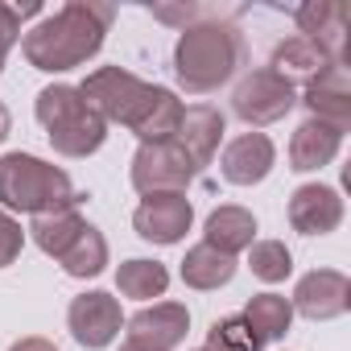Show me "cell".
I'll use <instances>...</instances> for the list:
<instances>
[{
  "label": "cell",
  "instance_id": "obj_18",
  "mask_svg": "<svg viewBox=\"0 0 351 351\" xmlns=\"http://www.w3.org/2000/svg\"><path fill=\"white\" fill-rule=\"evenodd\" d=\"M326 66H330V58H326L310 38H302V34H293V38L277 42L273 62H269V71H273L277 79H285L289 87H293V83H310V79H314V75H322Z\"/></svg>",
  "mask_w": 351,
  "mask_h": 351
},
{
  "label": "cell",
  "instance_id": "obj_27",
  "mask_svg": "<svg viewBox=\"0 0 351 351\" xmlns=\"http://www.w3.org/2000/svg\"><path fill=\"white\" fill-rule=\"evenodd\" d=\"M42 13V5H21V9H13V5H0V62L9 58V50L21 42V21L25 17H38Z\"/></svg>",
  "mask_w": 351,
  "mask_h": 351
},
{
  "label": "cell",
  "instance_id": "obj_11",
  "mask_svg": "<svg viewBox=\"0 0 351 351\" xmlns=\"http://www.w3.org/2000/svg\"><path fill=\"white\" fill-rule=\"evenodd\" d=\"M293 314L310 318V322H330L339 314H347L351 306V281L339 269H314L298 281L293 298H289Z\"/></svg>",
  "mask_w": 351,
  "mask_h": 351
},
{
  "label": "cell",
  "instance_id": "obj_30",
  "mask_svg": "<svg viewBox=\"0 0 351 351\" xmlns=\"http://www.w3.org/2000/svg\"><path fill=\"white\" fill-rule=\"evenodd\" d=\"M13 132V116H9V108L0 104V145H5V136Z\"/></svg>",
  "mask_w": 351,
  "mask_h": 351
},
{
  "label": "cell",
  "instance_id": "obj_2",
  "mask_svg": "<svg viewBox=\"0 0 351 351\" xmlns=\"http://www.w3.org/2000/svg\"><path fill=\"white\" fill-rule=\"evenodd\" d=\"M112 21H116V9L104 5V0H71L54 17L21 34V54L29 58L34 71H46V75L75 71L104 50Z\"/></svg>",
  "mask_w": 351,
  "mask_h": 351
},
{
  "label": "cell",
  "instance_id": "obj_1",
  "mask_svg": "<svg viewBox=\"0 0 351 351\" xmlns=\"http://www.w3.org/2000/svg\"><path fill=\"white\" fill-rule=\"evenodd\" d=\"M83 99L99 112V120L108 124H124L141 136V145H157V141H173L182 124V99L169 87L145 83L124 66H99L83 79Z\"/></svg>",
  "mask_w": 351,
  "mask_h": 351
},
{
  "label": "cell",
  "instance_id": "obj_24",
  "mask_svg": "<svg viewBox=\"0 0 351 351\" xmlns=\"http://www.w3.org/2000/svg\"><path fill=\"white\" fill-rule=\"evenodd\" d=\"M169 285V269L161 261H124L116 269V289L124 298H136V302H149V298H161Z\"/></svg>",
  "mask_w": 351,
  "mask_h": 351
},
{
  "label": "cell",
  "instance_id": "obj_14",
  "mask_svg": "<svg viewBox=\"0 0 351 351\" xmlns=\"http://www.w3.org/2000/svg\"><path fill=\"white\" fill-rule=\"evenodd\" d=\"M273 165H277V149H273V141L265 132L236 136L223 149V157H219V173H223V182H232V186H256V182H265L269 173H273Z\"/></svg>",
  "mask_w": 351,
  "mask_h": 351
},
{
  "label": "cell",
  "instance_id": "obj_25",
  "mask_svg": "<svg viewBox=\"0 0 351 351\" xmlns=\"http://www.w3.org/2000/svg\"><path fill=\"white\" fill-rule=\"evenodd\" d=\"M248 269H252V277L277 285V281H285L293 273V256H289V248L281 240H256L248 248Z\"/></svg>",
  "mask_w": 351,
  "mask_h": 351
},
{
  "label": "cell",
  "instance_id": "obj_5",
  "mask_svg": "<svg viewBox=\"0 0 351 351\" xmlns=\"http://www.w3.org/2000/svg\"><path fill=\"white\" fill-rule=\"evenodd\" d=\"M34 116H38V124L46 128L50 145L62 157H91L108 141V124L83 99V91L71 87V83L42 87L38 91V104H34Z\"/></svg>",
  "mask_w": 351,
  "mask_h": 351
},
{
  "label": "cell",
  "instance_id": "obj_9",
  "mask_svg": "<svg viewBox=\"0 0 351 351\" xmlns=\"http://www.w3.org/2000/svg\"><path fill=\"white\" fill-rule=\"evenodd\" d=\"M66 326H71V335H75L79 347L99 351V347H108V343L120 335L124 314H120V302H116L112 293L91 289V293H79V298L66 306Z\"/></svg>",
  "mask_w": 351,
  "mask_h": 351
},
{
  "label": "cell",
  "instance_id": "obj_20",
  "mask_svg": "<svg viewBox=\"0 0 351 351\" xmlns=\"http://www.w3.org/2000/svg\"><path fill=\"white\" fill-rule=\"evenodd\" d=\"M87 228V219L79 215V207H62V211H46V215H34V223H29V236H34V244L46 252V256H62L75 240H79V232Z\"/></svg>",
  "mask_w": 351,
  "mask_h": 351
},
{
  "label": "cell",
  "instance_id": "obj_10",
  "mask_svg": "<svg viewBox=\"0 0 351 351\" xmlns=\"http://www.w3.org/2000/svg\"><path fill=\"white\" fill-rule=\"evenodd\" d=\"M195 223V207L186 195H145V203L132 211V228L149 244H178Z\"/></svg>",
  "mask_w": 351,
  "mask_h": 351
},
{
  "label": "cell",
  "instance_id": "obj_22",
  "mask_svg": "<svg viewBox=\"0 0 351 351\" xmlns=\"http://www.w3.org/2000/svg\"><path fill=\"white\" fill-rule=\"evenodd\" d=\"M240 318L256 330L261 343H277V339H285V330L293 322V306L281 293H256V298H248Z\"/></svg>",
  "mask_w": 351,
  "mask_h": 351
},
{
  "label": "cell",
  "instance_id": "obj_26",
  "mask_svg": "<svg viewBox=\"0 0 351 351\" xmlns=\"http://www.w3.org/2000/svg\"><path fill=\"white\" fill-rule=\"evenodd\" d=\"M261 347H265V343L256 339V330H252L240 314H232V318L211 322L207 347H203V351H261Z\"/></svg>",
  "mask_w": 351,
  "mask_h": 351
},
{
  "label": "cell",
  "instance_id": "obj_8",
  "mask_svg": "<svg viewBox=\"0 0 351 351\" xmlns=\"http://www.w3.org/2000/svg\"><path fill=\"white\" fill-rule=\"evenodd\" d=\"M191 330V310L182 302H153L124 318V343L145 351H173Z\"/></svg>",
  "mask_w": 351,
  "mask_h": 351
},
{
  "label": "cell",
  "instance_id": "obj_16",
  "mask_svg": "<svg viewBox=\"0 0 351 351\" xmlns=\"http://www.w3.org/2000/svg\"><path fill=\"white\" fill-rule=\"evenodd\" d=\"M223 112L219 108H211V104H195V108H186L182 112V124H178V141L182 149H186V157L203 169V165H211V157H215V149H219V141H223Z\"/></svg>",
  "mask_w": 351,
  "mask_h": 351
},
{
  "label": "cell",
  "instance_id": "obj_13",
  "mask_svg": "<svg viewBox=\"0 0 351 351\" xmlns=\"http://www.w3.org/2000/svg\"><path fill=\"white\" fill-rule=\"evenodd\" d=\"M298 29L302 38H310L330 62H343V46H347V21H351V9L343 0H306L298 5Z\"/></svg>",
  "mask_w": 351,
  "mask_h": 351
},
{
  "label": "cell",
  "instance_id": "obj_4",
  "mask_svg": "<svg viewBox=\"0 0 351 351\" xmlns=\"http://www.w3.org/2000/svg\"><path fill=\"white\" fill-rule=\"evenodd\" d=\"M87 195L75 191L71 173L34 157V153H5L0 157V211L46 215L62 207H79Z\"/></svg>",
  "mask_w": 351,
  "mask_h": 351
},
{
  "label": "cell",
  "instance_id": "obj_31",
  "mask_svg": "<svg viewBox=\"0 0 351 351\" xmlns=\"http://www.w3.org/2000/svg\"><path fill=\"white\" fill-rule=\"evenodd\" d=\"M120 351H145V347H132V343H124V347H120Z\"/></svg>",
  "mask_w": 351,
  "mask_h": 351
},
{
  "label": "cell",
  "instance_id": "obj_28",
  "mask_svg": "<svg viewBox=\"0 0 351 351\" xmlns=\"http://www.w3.org/2000/svg\"><path fill=\"white\" fill-rule=\"evenodd\" d=\"M21 244H25L21 223H17L9 211H0V269H9V265L21 256Z\"/></svg>",
  "mask_w": 351,
  "mask_h": 351
},
{
  "label": "cell",
  "instance_id": "obj_3",
  "mask_svg": "<svg viewBox=\"0 0 351 351\" xmlns=\"http://www.w3.org/2000/svg\"><path fill=\"white\" fill-rule=\"evenodd\" d=\"M244 66V34L228 17L199 21L178 34L173 46V75L191 95L219 91L236 71Z\"/></svg>",
  "mask_w": 351,
  "mask_h": 351
},
{
  "label": "cell",
  "instance_id": "obj_17",
  "mask_svg": "<svg viewBox=\"0 0 351 351\" xmlns=\"http://www.w3.org/2000/svg\"><path fill=\"white\" fill-rule=\"evenodd\" d=\"M339 145H343L339 128H330L322 120H302L298 132H293V141H289V169H298V173L322 169V165L335 161Z\"/></svg>",
  "mask_w": 351,
  "mask_h": 351
},
{
  "label": "cell",
  "instance_id": "obj_12",
  "mask_svg": "<svg viewBox=\"0 0 351 351\" xmlns=\"http://www.w3.org/2000/svg\"><path fill=\"white\" fill-rule=\"evenodd\" d=\"M310 108V120H322L339 132H347L351 124V75H347V62H330L322 75H314L306 83V99Z\"/></svg>",
  "mask_w": 351,
  "mask_h": 351
},
{
  "label": "cell",
  "instance_id": "obj_23",
  "mask_svg": "<svg viewBox=\"0 0 351 351\" xmlns=\"http://www.w3.org/2000/svg\"><path fill=\"white\" fill-rule=\"evenodd\" d=\"M58 265H62L66 277H79V281L99 277V273L108 269V240H104V232L87 223V228L79 232V240L58 256Z\"/></svg>",
  "mask_w": 351,
  "mask_h": 351
},
{
  "label": "cell",
  "instance_id": "obj_15",
  "mask_svg": "<svg viewBox=\"0 0 351 351\" xmlns=\"http://www.w3.org/2000/svg\"><path fill=\"white\" fill-rule=\"evenodd\" d=\"M289 223L302 236H326L343 223V199L335 186L306 182L289 195Z\"/></svg>",
  "mask_w": 351,
  "mask_h": 351
},
{
  "label": "cell",
  "instance_id": "obj_19",
  "mask_svg": "<svg viewBox=\"0 0 351 351\" xmlns=\"http://www.w3.org/2000/svg\"><path fill=\"white\" fill-rule=\"evenodd\" d=\"M203 236H207L203 244H211L215 252L236 256V252H244V248L256 244V219L244 207H215L207 215V232Z\"/></svg>",
  "mask_w": 351,
  "mask_h": 351
},
{
  "label": "cell",
  "instance_id": "obj_32",
  "mask_svg": "<svg viewBox=\"0 0 351 351\" xmlns=\"http://www.w3.org/2000/svg\"><path fill=\"white\" fill-rule=\"evenodd\" d=\"M0 71H5V62H0Z\"/></svg>",
  "mask_w": 351,
  "mask_h": 351
},
{
  "label": "cell",
  "instance_id": "obj_7",
  "mask_svg": "<svg viewBox=\"0 0 351 351\" xmlns=\"http://www.w3.org/2000/svg\"><path fill=\"white\" fill-rule=\"evenodd\" d=\"M293 104H298V91H293L285 79H277L269 66L248 71V75L236 83V91H232V112H236L248 128H265V124L285 120V116L293 112Z\"/></svg>",
  "mask_w": 351,
  "mask_h": 351
},
{
  "label": "cell",
  "instance_id": "obj_21",
  "mask_svg": "<svg viewBox=\"0 0 351 351\" xmlns=\"http://www.w3.org/2000/svg\"><path fill=\"white\" fill-rule=\"evenodd\" d=\"M232 277H236V256H223L211 244H195L182 261V281L191 289H219Z\"/></svg>",
  "mask_w": 351,
  "mask_h": 351
},
{
  "label": "cell",
  "instance_id": "obj_6",
  "mask_svg": "<svg viewBox=\"0 0 351 351\" xmlns=\"http://www.w3.org/2000/svg\"><path fill=\"white\" fill-rule=\"evenodd\" d=\"M128 178L141 195H186V186L199 178V165L186 157L178 141H157L132 153Z\"/></svg>",
  "mask_w": 351,
  "mask_h": 351
},
{
  "label": "cell",
  "instance_id": "obj_29",
  "mask_svg": "<svg viewBox=\"0 0 351 351\" xmlns=\"http://www.w3.org/2000/svg\"><path fill=\"white\" fill-rule=\"evenodd\" d=\"M9 351H58L50 339H42V335H25V339H17Z\"/></svg>",
  "mask_w": 351,
  "mask_h": 351
}]
</instances>
